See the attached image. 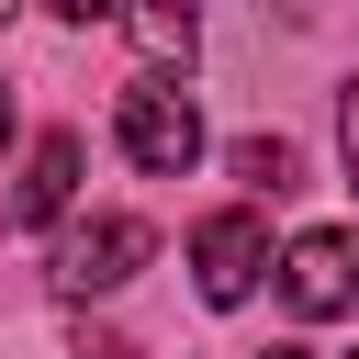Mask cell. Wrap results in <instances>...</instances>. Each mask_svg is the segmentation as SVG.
Returning a JSON list of instances; mask_svg holds the SVG:
<instances>
[{
    "mask_svg": "<svg viewBox=\"0 0 359 359\" xmlns=\"http://www.w3.org/2000/svg\"><path fill=\"white\" fill-rule=\"evenodd\" d=\"M112 135H123V157H135L146 180H180V168L202 157V101H191L168 67H146V79H123V101H112Z\"/></svg>",
    "mask_w": 359,
    "mask_h": 359,
    "instance_id": "obj_1",
    "label": "cell"
},
{
    "mask_svg": "<svg viewBox=\"0 0 359 359\" xmlns=\"http://www.w3.org/2000/svg\"><path fill=\"white\" fill-rule=\"evenodd\" d=\"M269 280H280V303H292L303 325L359 314V236H348V224H303V236L269 258Z\"/></svg>",
    "mask_w": 359,
    "mask_h": 359,
    "instance_id": "obj_2",
    "label": "cell"
},
{
    "mask_svg": "<svg viewBox=\"0 0 359 359\" xmlns=\"http://www.w3.org/2000/svg\"><path fill=\"white\" fill-rule=\"evenodd\" d=\"M146 258H157V224H146V213H90V224H67V236H56V292H67V303L123 292Z\"/></svg>",
    "mask_w": 359,
    "mask_h": 359,
    "instance_id": "obj_3",
    "label": "cell"
},
{
    "mask_svg": "<svg viewBox=\"0 0 359 359\" xmlns=\"http://www.w3.org/2000/svg\"><path fill=\"white\" fill-rule=\"evenodd\" d=\"M258 280H269V224H258L247 202H236V213H202V224H191V292H202V303H247Z\"/></svg>",
    "mask_w": 359,
    "mask_h": 359,
    "instance_id": "obj_4",
    "label": "cell"
},
{
    "mask_svg": "<svg viewBox=\"0 0 359 359\" xmlns=\"http://www.w3.org/2000/svg\"><path fill=\"white\" fill-rule=\"evenodd\" d=\"M67 202H79V135H45V146L22 157V191H11V224H22V236H45V224H56Z\"/></svg>",
    "mask_w": 359,
    "mask_h": 359,
    "instance_id": "obj_5",
    "label": "cell"
},
{
    "mask_svg": "<svg viewBox=\"0 0 359 359\" xmlns=\"http://www.w3.org/2000/svg\"><path fill=\"white\" fill-rule=\"evenodd\" d=\"M123 11H135V34L157 45V67H168V56L191 67V34H202V0H123Z\"/></svg>",
    "mask_w": 359,
    "mask_h": 359,
    "instance_id": "obj_6",
    "label": "cell"
},
{
    "mask_svg": "<svg viewBox=\"0 0 359 359\" xmlns=\"http://www.w3.org/2000/svg\"><path fill=\"white\" fill-rule=\"evenodd\" d=\"M236 180H247V191H269V202H280V191H292V180H303V157H292V146H280V135H236Z\"/></svg>",
    "mask_w": 359,
    "mask_h": 359,
    "instance_id": "obj_7",
    "label": "cell"
},
{
    "mask_svg": "<svg viewBox=\"0 0 359 359\" xmlns=\"http://www.w3.org/2000/svg\"><path fill=\"white\" fill-rule=\"evenodd\" d=\"M337 157H348V180H359V79H348V101H337Z\"/></svg>",
    "mask_w": 359,
    "mask_h": 359,
    "instance_id": "obj_8",
    "label": "cell"
},
{
    "mask_svg": "<svg viewBox=\"0 0 359 359\" xmlns=\"http://www.w3.org/2000/svg\"><path fill=\"white\" fill-rule=\"evenodd\" d=\"M45 11H56V22H79V34H90V22H112V11H123V0H45Z\"/></svg>",
    "mask_w": 359,
    "mask_h": 359,
    "instance_id": "obj_9",
    "label": "cell"
},
{
    "mask_svg": "<svg viewBox=\"0 0 359 359\" xmlns=\"http://www.w3.org/2000/svg\"><path fill=\"white\" fill-rule=\"evenodd\" d=\"M269 359H314V348H303V337H292V348H269Z\"/></svg>",
    "mask_w": 359,
    "mask_h": 359,
    "instance_id": "obj_10",
    "label": "cell"
},
{
    "mask_svg": "<svg viewBox=\"0 0 359 359\" xmlns=\"http://www.w3.org/2000/svg\"><path fill=\"white\" fill-rule=\"evenodd\" d=\"M0 146H11V90H0Z\"/></svg>",
    "mask_w": 359,
    "mask_h": 359,
    "instance_id": "obj_11",
    "label": "cell"
},
{
    "mask_svg": "<svg viewBox=\"0 0 359 359\" xmlns=\"http://www.w3.org/2000/svg\"><path fill=\"white\" fill-rule=\"evenodd\" d=\"M11 11H22V0H0V22H11Z\"/></svg>",
    "mask_w": 359,
    "mask_h": 359,
    "instance_id": "obj_12",
    "label": "cell"
}]
</instances>
